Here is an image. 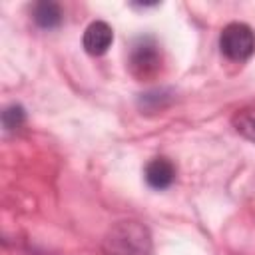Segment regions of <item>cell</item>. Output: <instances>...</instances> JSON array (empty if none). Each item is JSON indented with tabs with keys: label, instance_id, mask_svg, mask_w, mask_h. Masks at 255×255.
I'll use <instances>...</instances> for the list:
<instances>
[{
	"label": "cell",
	"instance_id": "obj_1",
	"mask_svg": "<svg viewBox=\"0 0 255 255\" xmlns=\"http://www.w3.org/2000/svg\"><path fill=\"white\" fill-rule=\"evenodd\" d=\"M151 235L139 221H120L104 237L102 255H149Z\"/></svg>",
	"mask_w": 255,
	"mask_h": 255
},
{
	"label": "cell",
	"instance_id": "obj_2",
	"mask_svg": "<svg viewBox=\"0 0 255 255\" xmlns=\"http://www.w3.org/2000/svg\"><path fill=\"white\" fill-rule=\"evenodd\" d=\"M161 70V50L151 36H139L129 50V72L137 80H151Z\"/></svg>",
	"mask_w": 255,
	"mask_h": 255
},
{
	"label": "cell",
	"instance_id": "obj_3",
	"mask_svg": "<svg viewBox=\"0 0 255 255\" xmlns=\"http://www.w3.org/2000/svg\"><path fill=\"white\" fill-rule=\"evenodd\" d=\"M219 48L225 58L233 62H243L255 52V32L241 22L227 24L219 36Z\"/></svg>",
	"mask_w": 255,
	"mask_h": 255
},
{
	"label": "cell",
	"instance_id": "obj_4",
	"mask_svg": "<svg viewBox=\"0 0 255 255\" xmlns=\"http://www.w3.org/2000/svg\"><path fill=\"white\" fill-rule=\"evenodd\" d=\"M82 42H84V50H86L90 56H102V54H106L108 48L112 46V42H114V32H112V28H110L106 22L98 20V22H92V24L86 28Z\"/></svg>",
	"mask_w": 255,
	"mask_h": 255
},
{
	"label": "cell",
	"instance_id": "obj_5",
	"mask_svg": "<svg viewBox=\"0 0 255 255\" xmlns=\"http://www.w3.org/2000/svg\"><path fill=\"white\" fill-rule=\"evenodd\" d=\"M175 179V165L167 157H153L145 165V181L153 189H165Z\"/></svg>",
	"mask_w": 255,
	"mask_h": 255
},
{
	"label": "cell",
	"instance_id": "obj_6",
	"mask_svg": "<svg viewBox=\"0 0 255 255\" xmlns=\"http://www.w3.org/2000/svg\"><path fill=\"white\" fill-rule=\"evenodd\" d=\"M32 18L34 22L44 28V30H52L56 26L62 24V8L56 4V2H50V0H44V2H38L34 4V10H32Z\"/></svg>",
	"mask_w": 255,
	"mask_h": 255
},
{
	"label": "cell",
	"instance_id": "obj_7",
	"mask_svg": "<svg viewBox=\"0 0 255 255\" xmlns=\"http://www.w3.org/2000/svg\"><path fill=\"white\" fill-rule=\"evenodd\" d=\"M231 122L237 133H241L249 141H255V110H239Z\"/></svg>",
	"mask_w": 255,
	"mask_h": 255
},
{
	"label": "cell",
	"instance_id": "obj_8",
	"mask_svg": "<svg viewBox=\"0 0 255 255\" xmlns=\"http://www.w3.org/2000/svg\"><path fill=\"white\" fill-rule=\"evenodd\" d=\"M26 120V114H24V108L22 106H8L4 112H2V124L6 129H18Z\"/></svg>",
	"mask_w": 255,
	"mask_h": 255
}]
</instances>
